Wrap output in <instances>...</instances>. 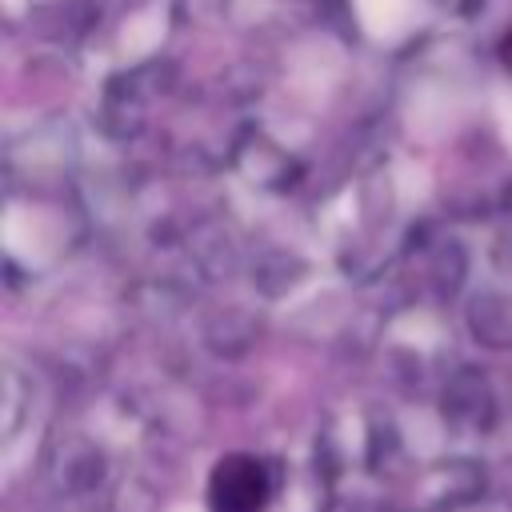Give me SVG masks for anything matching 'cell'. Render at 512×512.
<instances>
[{
	"instance_id": "cell-1",
	"label": "cell",
	"mask_w": 512,
	"mask_h": 512,
	"mask_svg": "<svg viewBox=\"0 0 512 512\" xmlns=\"http://www.w3.org/2000/svg\"><path fill=\"white\" fill-rule=\"evenodd\" d=\"M264 496V484H260V472L256 464H224L220 468V488H216V500L224 512H252Z\"/></svg>"
},
{
	"instance_id": "cell-2",
	"label": "cell",
	"mask_w": 512,
	"mask_h": 512,
	"mask_svg": "<svg viewBox=\"0 0 512 512\" xmlns=\"http://www.w3.org/2000/svg\"><path fill=\"white\" fill-rule=\"evenodd\" d=\"M504 64H508V72H512V32H508V40H504Z\"/></svg>"
}]
</instances>
